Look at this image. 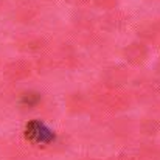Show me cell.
Instances as JSON below:
<instances>
[{
	"mask_svg": "<svg viewBox=\"0 0 160 160\" xmlns=\"http://www.w3.org/2000/svg\"><path fill=\"white\" fill-rule=\"evenodd\" d=\"M25 134H27V138L34 142V143H41V145H45V143H50L54 140V134L53 131H50L44 123L34 120V121H30L27 124V129H25Z\"/></svg>",
	"mask_w": 160,
	"mask_h": 160,
	"instance_id": "1",
	"label": "cell"
}]
</instances>
